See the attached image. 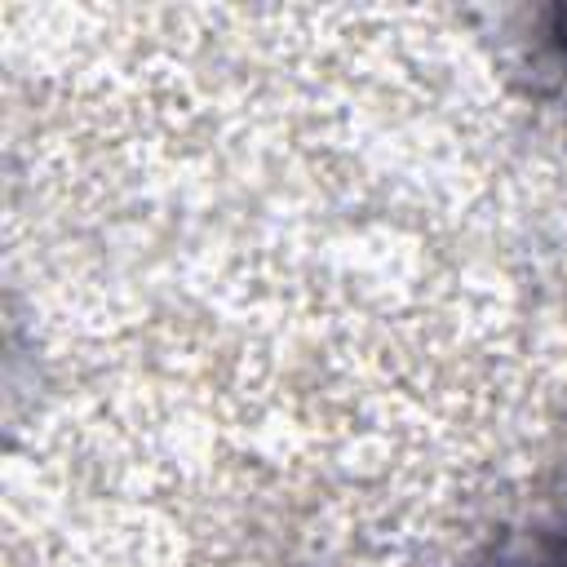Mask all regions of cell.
<instances>
[{
  "instance_id": "1",
  "label": "cell",
  "mask_w": 567,
  "mask_h": 567,
  "mask_svg": "<svg viewBox=\"0 0 567 567\" xmlns=\"http://www.w3.org/2000/svg\"><path fill=\"white\" fill-rule=\"evenodd\" d=\"M505 567H567V514H563L549 532H540V536L532 540V554H518V558L505 563Z\"/></svg>"
}]
</instances>
